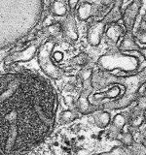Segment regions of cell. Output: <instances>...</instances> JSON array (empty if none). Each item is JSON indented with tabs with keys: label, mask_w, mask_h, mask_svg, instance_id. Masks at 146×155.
<instances>
[{
	"label": "cell",
	"mask_w": 146,
	"mask_h": 155,
	"mask_svg": "<svg viewBox=\"0 0 146 155\" xmlns=\"http://www.w3.org/2000/svg\"><path fill=\"white\" fill-rule=\"evenodd\" d=\"M135 102H136V109L144 113L146 110V95L139 96Z\"/></svg>",
	"instance_id": "26"
},
{
	"label": "cell",
	"mask_w": 146,
	"mask_h": 155,
	"mask_svg": "<svg viewBox=\"0 0 146 155\" xmlns=\"http://www.w3.org/2000/svg\"><path fill=\"white\" fill-rule=\"evenodd\" d=\"M82 85H83V90L81 91L79 98L77 100L76 108L78 111L82 114H92L97 110L101 109V107L92 105L89 101L90 95H92V91L95 90L92 86L91 80L82 82Z\"/></svg>",
	"instance_id": "5"
},
{
	"label": "cell",
	"mask_w": 146,
	"mask_h": 155,
	"mask_svg": "<svg viewBox=\"0 0 146 155\" xmlns=\"http://www.w3.org/2000/svg\"><path fill=\"white\" fill-rule=\"evenodd\" d=\"M126 32V29L122 25H120L119 23H112L107 25L104 36L107 43H109L110 45L116 46L119 43L120 39L124 37Z\"/></svg>",
	"instance_id": "11"
},
{
	"label": "cell",
	"mask_w": 146,
	"mask_h": 155,
	"mask_svg": "<svg viewBox=\"0 0 146 155\" xmlns=\"http://www.w3.org/2000/svg\"><path fill=\"white\" fill-rule=\"evenodd\" d=\"M57 93L32 73L0 75V155H23L52 133Z\"/></svg>",
	"instance_id": "1"
},
{
	"label": "cell",
	"mask_w": 146,
	"mask_h": 155,
	"mask_svg": "<svg viewBox=\"0 0 146 155\" xmlns=\"http://www.w3.org/2000/svg\"><path fill=\"white\" fill-rule=\"evenodd\" d=\"M78 3H79V0H68V6H69L70 10H74Z\"/></svg>",
	"instance_id": "30"
},
{
	"label": "cell",
	"mask_w": 146,
	"mask_h": 155,
	"mask_svg": "<svg viewBox=\"0 0 146 155\" xmlns=\"http://www.w3.org/2000/svg\"><path fill=\"white\" fill-rule=\"evenodd\" d=\"M77 118H79V114H78L77 111L71 110L62 111L60 115V120L62 123H69L76 120Z\"/></svg>",
	"instance_id": "21"
},
{
	"label": "cell",
	"mask_w": 146,
	"mask_h": 155,
	"mask_svg": "<svg viewBox=\"0 0 146 155\" xmlns=\"http://www.w3.org/2000/svg\"><path fill=\"white\" fill-rule=\"evenodd\" d=\"M50 2H51V0H43V3L45 5V7L50 6Z\"/></svg>",
	"instance_id": "33"
},
{
	"label": "cell",
	"mask_w": 146,
	"mask_h": 155,
	"mask_svg": "<svg viewBox=\"0 0 146 155\" xmlns=\"http://www.w3.org/2000/svg\"><path fill=\"white\" fill-rule=\"evenodd\" d=\"M54 47H55V42L53 40H49L44 43L38 50V62L41 69L48 77H50L53 80H57L61 78L63 72L54 64L52 60L51 54Z\"/></svg>",
	"instance_id": "4"
},
{
	"label": "cell",
	"mask_w": 146,
	"mask_h": 155,
	"mask_svg": "<svg viewBox=\"0 0 146 155\" xmlns=\"http://www.w3.org/2000/svg\"><path fill=\"white\" fill-rule=\"evenodd\" d=\"M117 139H118L120 142L123 143L124 147H131L134 143V137L133 135H131L130 132H121L118 136H117Z\"/></svg>",
	"instance_id": "22"
},
{
	"label": "cell",
	"mask_w": 146,
	"mask_h": 155,
	"mask_svg": "<svg viewBox=\"0 0 146 155\" xmlns=\"http://www.w3.org/2000/svg\"><path fill=\"white\" fill-rule=\"evenodd\" d=\"M100 16V6L92 4L91 2H82L77 9V17L80 21H86L92 17Z\"/></svg>",
	"instance_id": "10"
},
{
	"label": "cell",
	"mask_w": 146,
	"mask_h": 155,
	"mask_svg": "<svg viewBox=\"0 0 146 155\" xmlns=\"http://www.w3.org/2000/svg\"><path fill=\"white\" fill-rule=\"evenodd\" d=\"M140 63L141 60L138 56L118 51L101 55L96 64L99 69L102 71H122L129 75H133L137 71Z\"/></svg>",
	"instance_id": "3"
},
{
	"label": "cell",
	"mask_w": 146,
	"mask_h": 155,
	"mask_svg": "<svg viewBox=\"0 0 146 155\" xmlns=\"http://www.w3.org/2000/svg\"><path fill=\"white\" fill-rule=\"evenodd\" d=\"M92 155H133V154H131L130 150L128 147H124V145H118V147H114L109 151L96 153Z\"/></svg>",
	"instance_id": "19"
},
{
	"label": "cell",
	"mask_w": 146,
	"mask_h": 155,
	"mask_svg": "<svg viewBox=\"0 0 146 155\" xmlns=\"http://www.w3.org/2000/svg\"><path fill=\"white\" fill-rule=\"evenodd\" d=\"M92 86L95 90H101L110 85L118 84L124 88V92L118 98L103 103L102 110H122L130 106L138 98V90L146 84V67L139 72L127 77H118L112 72L97 70L92 76Z\"/></svg>",
	"instance_id": "2"
},
{
	"label": "cell",
	"mask_w": 146,
	"mask_h": 155,
	"mask_svg": "<svg viewBox=\"0 0 146 155\" xmlns=\"http://www.w3.org/2000/svg\"><path fill=\"white\" fill-rule=\"evenodd\" d=\"M90 57L87 54L86 52H81L78 55H76L75 57H73L70 60V64L72 66H81L84 67L86 66L88 63H89Z\"/></svg>",
	"instance_id": "20"
},
{
	"label": "cell",
	"mask_w": 146,
	"mask_h": 155,
	"mask_svg": "<svg viewBox=\"0 0 146 155\" xmlns=\"http://www.w3.org/2000/svg\"><path fill=\"white\" fill-rule=\"evenodd\" d=\"M92 117H94L95 123L99 128L104 129L107 126H109L111 123V115L109 111L105 110L99 109L92 114Z\"/></svg>",
	"instance_id": "15"
},
{
	"label": "cell",
	"mask_w": 146,
	"mask_h": 155,
	"mask_svg": "<svg viewBox=\"0 0 146 155\" xmlns=\"http://www.w3.org/2000/svg\"><path fill=\"white\" fill-rule=\"evenodd\" d=\"M53 57H54V59H55L56 62H61L63 59V54L61 51H56L53 54Z\"/></svg>",
	"instance_id": "29"
},
{
	"label": "cell",
	"mask_w": 146,
	"mask_h": 155,
	"mask_svg": "<svg viewBox=\"0 0 146 155\" xmlns=\"http://www.w3.org/2000/svg\"><path fill=\"white\" fill-rule=\"evenodd\" d=\"M106 27L107 24L102 19H100V21H94L89 24L87 30V41L90 46H99L102 37L104 36Z\"/></svg>",
	"instance_id": "6"
},
{
	"label": "cell",
	"mask_w": 146,
	"mask_h": 155,
	"mask_svg": "<svg viewBox=\"0 0 146 155\" xmlns=\"http://www.w3.org/2000/svg\"><path fill=\"white\" fill-rule=\"evenodd\" d=\"M92 73H94V69H92V68H91V67L83 68V69L79 72V74H78V78H79V80L81 81V84L84 81H90L92 79Z\"/></svg>",
	"instance_id": "24"
},
{
	"label": "cell",
	"mask_w": 146,
	"mask_h": 155,
	"mask_svg": "<svg viewBox=\"0 0 146 155\" xmlns=\"http://www.w3.org/2000/svg\"><path fill=\"white\" fill-rule=\"evenodd\" d=\"M100 1V5L103 6L105 8H111L112 4L115 1V0H99Z\"/></svg>",
	"instance_id": "28"
},
{
	"label": "cell",
	"mask_w": 146,
	"mask_h": 155,
	"mask_svg": "<svg viewBox=\"0 0 146 155\" xmlns=\"http://www.w3.org/2000/svg\"><path fill=\"white\" fill-rule=\"evenodd\" d=\"M123 92H124L123 87L118 84H114L105 91L96 92V93L90 95L89 101L92 105L97 106L99 104L101 103L102 100H104V99H109L110 101L117 99Z\"/></svg>",
	"instance_id": "8"
},
{
	"label": "cell",
	"mask_w": 146,
	"mask_h": 155,
	"mask_svg": "<svg viewBox=\"0 0 146 155\" xmlns=\"http://www.w3.org/2000/svg\"><path fill=\"white\" fill-rule=\"evenodd\" d=\"M140 29H144L146 30V13L142 18V21H141V23H140V26H139Z\"/></svg>",
	"instance_id": "31"
},
{
	"label": "cell",
	"mask_w": 146,
	"mask_h": 155,
	"mask_svg": "<svg viewBox=\"0 0 146 155\" xmlns=\"http://www.w3.org/2000/svg\"><path fill=\"white\" fill-rule=\"evenodd\" d=\"M51 10H52V13L57 17H63L67 14L66 4L63 1H61V0L54 1L53 4L51 5Z\"/></svg>",
	"instance_id": "17"
},
{
	"label": "cell",
	"mask_w": 146,
	"mask_h": 155,
	"mask_svg": "<svg viewBox=\"0 0 146 155\" xmlns=\"http://www.w3.org/2000/svg\"><path fill=\"white\" fill-rule=\"evenodd\" d=\"M136 114H135V110L134 114L130 115V124L131 127L134 128H139L141 125L144 123L145 121V115H144V113L143 111H140L136 109Z\"/></svg>",
	"instance_id": "18"
},
{
	"label": "cell",
	"mask_w": 146,
	"mask_h": 155,
	"mask_svg": "<svg viewBox=\"0 0 146 155\" xmlns=\"http://www.w3.org/2000/svg\"><path fill=\"white\" fill-rule=\"evenodd\" d=\"M61 31H62V29H61V23H53L51 25H47L45 29H44V32H45L48 36H51V37L57 36Z\"/></svg>",
	"instance_id": "23"
},
{
	"label": "cell",
	"mask_w": 146,
	"mask_h": 155,
	"mask_svg": "<svg viewBox=\"0 0 146 155\" xmlns=\"http://www.w3.org/2000/svg\"><path fill=\"white\" fill-rule=\"evenodd\" d=\"M10 54L9 53V48H4V50H0V62L2 60L6 59V57Z\"/></svg>",
	"instance_id": "27"
},
{
	"label": "cell",
	"mask_w": 146,
	"mask_h": 155,
	"mask_svg": "<svg viewBox=\"0 0 146 155\" xmlns=\"http://www.w3.org/2000/svg\"><path fill=\"white\" fill-rule=\"evenodd\" d=\"M38 51V47L36 45H30L27 48L21 51H16L12 53V54H9L6 59L4 60L5 64L10 65L13 64V63H17V62H26L31 60L34 57V55L36 54V52Z\"/></svg>",
	"instance_id": "9"
},
{
	"label": "cell",
	"mask_w": 146,
	"mask_h": 155,
	"mask_svg": "<svg viewBox=\"0 0 146 155\" xmlns=\"http://www.w3.org/2000/svg\"><path fill=\"white\" fill-rule=\"evenodd\" d=\"M141 6H142V0H134L123 12L122 21H123L127 32H133L136 18L139 14Z\"/></svg>",
	"instance_id": "7"
},
{
	"label": "cell",
	"mask_w": 146,
	"mask_h": 155,
	"mask_svg": "<svg viewBox=\"0 0 146 155\" xmlns=\"http://www.w3.org/2000/svg\"><path fill=\"white\" fill-rule=\"evenodd\" d=\"M138 52L141 54V56H142V58H144V59L146 60V47L144 48H140Z\"/></svg>",
	"instance_id": "32"
},
{
	"label": "cell",
	"mask_w": 146,
	"mask_h": 155,
	"mask_svg": "<svg viewBox=\"0 0 146 155\" xmlns=\"http://www.w3.org/2000/svg\"><path fill=\"white\" fill-rule=\"evenodd\" d=\"M134 35L135 37L136 42L142 44V45H146V30L138 28Z\"/></svg>",
	"instance_id": "25"
},
{
	"label": "cell",
	"mask_w": 146,
	"mask_h": 155,
	"mask_svg": "<svg viewBox=\"0 0 146 155\" xmlns=\"http://www.w3.org/2000/svg\"><path fill=\"white\" fill-rule=\"evenodd\" d=\"M127 116L123 114H116L113 119H112V124H111V127H110V131L113 132L116 136H118L122 130L124 129V127L127 124Z\"/></svg>",
	"instance_id": "16"
},
{
	"label": "cell",
	"mask_w": 146,
	"mask_h": 155,
	"mask_svg": "<svg viewBox=\"0 0 146 155\" xmlns=\"http://www.w3.org/2000/svg\"><path fill=\"white\" fill-rule=\"evenodd\" d=\"M61 24L62 32L68 40L73 41V42L78 40V38H79V33H78L75 18L72 14L67 15L65 19Z\"/></svg>",
	"instance_id": "12"
},
{
	"label": "cell",
	"mask_w": 146,
	"mask_h": 155,
	"mask_svg": "<svg viewBox=\"0 0 146 155\" xmlns=\"http://www.w3.org/2000/svg\"><path fill=\"white\" fill-rule=\"evenodd\" d=\"M142 144L145 147V148H146V139H144L143 140H142Z\"/></svg>",
	"instance_id": "34"
},
{
	"label": "cell",
	"mask_w": 146,
	"mask_h": 155,
	"mask_svg": "<svg viewBox=\"0 0 146 155\" xmlns=\"http://www.w3.org/2000/svg\"><path fill=\"white\" fill-rule=\"evenodd\" d=\"M144 93H145V95H146V85H145V88H144Z\"/></svg>",
	"instance_id": "35"
},
{
	"label": "cell",
	"mask_w": 146,
	"mask_h": 155,
	"mask_svg": "<svg viewBox=\"0 0 146 155\" xmlns=\"http://www.w3.org/2000/svg\"><path fill=\"white\" fill-rule=\"evenodd\" d=\"M124 0H115L112 4L110 10L108 11L104 18H102L107 25L112 23H118L120 19H122V16H123V12H122V5H123Z\"/></svg>",
	"instance_id": "13"
},
{
	"label": "cell",
	"mask_w": 146,
	"mask_h": 155,
	"mask_svg": "<svg viewBox=\"0 0 146 155\" xmlns=\"http://www.w3.org/2000/svg\"><path fill=\"white\" fill-rule=\"evenodd\" d=\"M140 47L135 40L133 32H126L118 46V51L121 52H134L138 51Z\"/></svg>",
	"instance_id": "14"
}]
</instances>
